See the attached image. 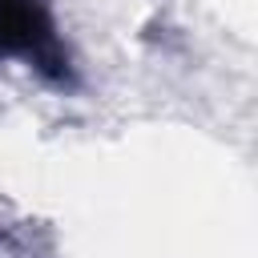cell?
<instances>
[{
  "label": "cell",
  "mask_w": 258,
  "mask_h": 258,
  "mask_svg": "<svg viewBox=\"0 0 258 258\" xmlns=\"http://www.w3.org/2000/svg\"><path fill=\"white\" fill-rule=\"evenodd\" d=\"M0 60H20L52 89L77 85V64L48 0H0Z\"/></svg>",
  "instance_id": "6da1fadb"
},
{
  "label": "cell",
  "mask_w": 258,
  "mask_h": 258,
  "mask_svg": "<svg viewBox=\"0 0 258 258\" xmlns=\"http://www.w3.org/2000/svg\"><path fill=\"white\" fill-rule=\"evenodd\" d=\"M0 258H40V250H36L28 230L0 226Z\"/></svg>",
  "instance_id": "7a4b0ae2"
}]
</instances>
